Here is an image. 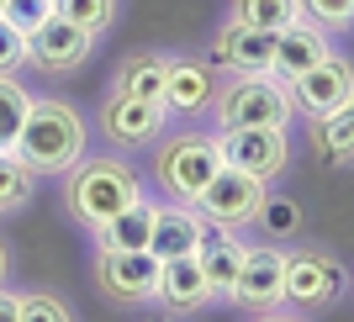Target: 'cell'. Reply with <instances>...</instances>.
I'll list each match as a JSON object with an SVG mask.
<instances>
[{
  "label": "cell",
  "mask_w": 354,
  "mask_h": 322,
  "mask_svg": "<svg viewBox=\"0 0 354 322\" xmlns=\"http://www.w3.org/2000/svg\"><path fill=\"white\" fill-rule=\"evenodd\" d=\"M11 153L32 175H64L74 159H85V122L64 101H32Z\"/></svg>",
  "instance_id": "1"
},
{
  "label": "cell",
  "mask_w": 354,
  "mask_h": 322,
  "mask_svg": "<svg viewBox=\"0 0 354 322\" xmlns=\"http://www.w3.org/2000/svg\"><path fill=\"white\" fill-rule=\"evenodd\" d=\"M64 175H69L64 180V201H69V211L85 227H106L122 206H133L143 196L138 169L122 159H74Z\"/></svg>",
  "instance_id": "2"
},
{
  "label": "cell",
  "mask_w": 354,
  "mask_h": 322,
  "mask_svg": "<svg viewBox=\"0 0 354 322\" xmlns=\"http://www.w3.org/2000/svg\"><path fill=\"white\" fill-rule=\"evenodd\" d=\"M212 106H217L222 132L286 127V122H291V90H286L275 74H233L222 90H212Z\"/></svg>",
  "instance_id": "3"
},
{
  "label": "cell",
  "mask_w": 354,
  "mask_h": 322,
  "mask_svg": "<svg viewBox=\"0 0 354 322\" xmlns=\"http://www.w3.org/2000/svg\"><path fill=\"white\" fill-rule=\"evenodd\" d=\"M217 169H222V153H217V138H207V132H180L159 153V180L175 196V206H196V196L207 191V180Z\"/></svg>",
  "instance_id": "4"
},
{
  "label": "cell",
  "mask_w": 354,
  "mask_h": 322,
  "mask_svg": "<svg viewBox=\"0 0 354 322\" xmlns=\"http://www.w3.org/2000/svg\"><path fill=\"white\" fill-rule=\"evenodd\" d=\"M286 90H291V111L317 122V117H333V111L354 106V69H349V59L328 53L323 64H312L307 74H296Z\"/></svg>",
  "instance_id": "5"
},
{
  "label": "cell",
  "mask_w": 354,
  "mask_h": 322,
  "mask_svg": "<svg viewBox=\"0 0 354 322\" xmlns=\"http://www.w3.org/2000/svg\"><path fill=\"white\" fill-rule=\"evenodd\" d=\"M217 153L227 169H243L254 180H275L291 164V138H286V127H243V132H222Z\"/></svg>",
  "instance_id": "6"
},
{
  "label": "cell",
  "mask_w": 354,
  "mask_h": 322,
  "mask_svg": "<svg viewBox=\"0 0 354 322\" xmlns=\"http://www.w3.org/2000/svg\"><path fill=\"white\" fill-rule=\"evenodd\" d=\"M265 191H270V180H254V175H243V169H227V164H222L217 175L207 180V191L196 196V211H201L207 222L238 227V222H254Z\"/></svg>",
  "instance_id": "7"
},
{
  "label": "cell",
  "mask_w": 354,
  "mask_h": 322,
  "mask_svg": "<svg viewBox=\"0 0 354 322\" xmlns=\"http://www.w3.org/2000/svg\"><path fill=\"white\" fill-rule=\"evenodd\" d=\"M90 48H95V37H90L85 27L64 21V16H53V11L27 32V64H32V69H43V74L80 69V64L90 59Z\"/></svg>",
  "instance_id": "8"
},
{
  "label": "cell",
  "mask_w": 354,
  "mask_h": 322,
  "mask_svg": "<svg viewBox=\"0 0 354 322\" xmlns=\"http://www.w3.org/2000/svg\"><path fill=\"white\" fill-rule=\"evenodd\" d=\"M153 280H159V259H153L148 249H138V254L101 249L95 254V285H101L106 301H122V307L153 301Z\"/></svg>",
  "instance_id": "9"
},
{
  "label": "cell",
  "mask_w": 354,
  "mask_h": 322,
  "mask_svg": "<svg viewBox=\"0 0 354 322\" xmlns=\"http://www.w3.org/2000/svg\"><path fill=\"white\" fill-rule=\"evenodd\" d=\"M344 291V264L323 249L307 254H286V301H301V307H323Z\"/></svg>",
  "instance_id": "10"
},
{
  "label": "cell",
  "mask_w": 354,
  "mask_h": 322,
  "mask_svg": "<svg viewBox=\"0 0 354 322\" xmlns=\"http://www.w3.org/2000/svg\"><path fill=\"white\" fill-rule=\"evenodd\" d=\"M233 301L254 312H270L286 301V254L281 249H243V264H238L233 280Z\"/></svg>",
  "instance_id": "11"
},
{
  "label": "cell",
  "mask_w": 354,
  "mask_h": 322,
  "mask_svg": "<svg viewBox=\"0 0 354 322\" xmlns=\"http://www.w3.org/2000/svg\"><path fill=\"white\" fill-rule=\"evenodd\" d=\"M164 111L159 101H138V95H106V106H101V132L111 138L117 148H143V143H153L159 138V127H164Z\"/></svg>",
  "instance_id": "12"
},
{
  "label": "cell",
  "mask_w": 354,
  "mask_h": 322,
  "mask_svg": "<svg viewBox=\"0 0 354 322\" xmlns=\"http://www.w3.org/2000/svg\"><path fill=\"white\" fill-rule=\"evenodd\" d=\"M328 53H333V43H328V32L317 27V21H291L286 32H275V59H270V74H275L281 85H291L296 74H307L312 64H323Z\"/></svg>",
  "instance_id": "13"
},
{
  "label": "cell",
  "mask_w": 354,
  "mask_h": 322,
  "mask_svg": "<svg viewBox=\"0 0 354 322\" xmlns=\"http://www.w3.org/2000/svg\"><path fill=\"white\" fill-rule=\"evenodd\" d=\"M275 59V32H254L243 21H227L217 32V64L233 74H270Z\"/></svg>",
  "instance_id": "14"
},
{
  "label": "cell",
  "mask_w": 354,
  "mask_h": 322,
  "mask_svg": "<svg viewBox=\"0 0 354 322\" xmlns=\"http://www.w3.org/2000/svg\"><path fill=\"white\" fill-rule=\"evenodd\" d=\"M153 301H164L169 312H196V307H207L212 291H207V275H201L196 254H185V259H159Z\"/></svg>",
  "instance_id": "15"
},
{
  "label": "cell",
  "mask_w": 354,
  "mask_h": 322,
  "mask_svg": "<svg viewBox=\"0 0 354 322\" xmlns=\"http://www.w3.org/2000/svg\"><path fill=\"white\" fill-rule=\"evenodd\" d=\"M201 243V211L196 206H159L153 211V233H148V254L153 259H185Z\"/></svg>",
  "instance_id": "16"
},
{
  "label": "cell",
  "mask_w": 354,
  "mask_h": 322,
  "mask_svg": "<svg viewBox=\"0 0 354 322\" xmlns=\"http://www.w3.org/2000/svg\"><path fill=\"white\" fill-rule=\"evenodd\" d=\"M164 111H185V117H196V111H207L212 106V69L196 59H169V69H164Z\"/></svg>",
  "instance_id": "17"
},
{
  "label": "cell",
  "mask_w": 354,
  "mask_h": 322,
  "mask_svg": "<svg viewBox=\"0 0 354 322\" xmlns=\"http://www.w3.org/2000/svg\"><path fill=\"white\" fill-rule=\"evenodd\" d=\"M153 211H159V206L143 201V196H138L133 206H122V211L106 222V227H95L101 249H111V254H138V249H148V233H153Z\"/></svg>",
  "instance_id": "18"
},
{
  "label": "cell",
  "mask_w": 354,
  "mask_h": 322,
  "mask_svg": "<svg viewBox=\"0 0 354 322\" xmlns=\"http://www.w3.org/2000/svg\"><path fill=\"white\" fill-rule=\"evenodd\" d=\"M196 264H201V275H207V291L212 296H233V280H238V264H243V243L233 233L212 238L196 249Z\"/></svg>",
  "instance_id": "19"
},
{
  "label": "cell",
  "mask_w": 354,
  "mask_h": 322,
  "mask_svg": "<svg viewBox=\"0 0 354 322\" xmlns=\"http://www.w3.org/2000/svg\"><path fill=\"white\" fill-rule=\"evenodd\" d=\"M164 69H169V59H159V53H133L117 74V90L122 95H138V101H159L164 95Z\"/></svg>",
  "instance_id": "20"
},
{
  "label": "cell",
  "mask_w": 354,
  "mask_h": 322,
  "mask_svg": "<svg viewBox=\"0 0 354 322\" xmlns=\"http://www.w3.org/2000/svg\"><path fill=\"white\" fill-rule=\"evenodd\" d=\"M233 11L254 32H286L291 21H301V0H233Z\"/></svg>",
  "instance_id": "21"
},
{
  "label": "cell",
  "mask_w": 354,
  "mask_h": 322,
  "mask_svg": "<svg viewBox=\"0 0 354 322\" xmlns=\"http://www.w3.org/2000/svg\"><path fill=\"white\" fill-rule=\"evenodd\" d=\"M32 191H37V175H32V169L16 159V153H0V217L27 211Z\"/></svg>",
  "instance_id": "22"
},
{
  "label": "cell",
  "mask_w": 354,
  "mask_h": 322,
  "mask_svg": "<svg viewBox=\"0 0 354 322\" xmlns=\"http://www.w3.org/2000/svg\"><path fill=\"white\" fill-rule=\"evenodd\" d=\"M27 85L16 79V74H0V153H11L16 148V132H21V122H27Z\"/></svg>",
  "instance_id": "23"
},
{
  "label": "cell",
  "mask_w": 354,
  "mask_h": 322,
  "mask_svg": "<svg viewBox=\"0 0 354 322\" xmlns=\"http://www.w3.org/2000/svg\"><path fill=\"white\" fill-rule=\"evenodd\" d=\"M349 148H354V106L333 111V117H317V153L333 159L344 169L349 164Z\"/></svg>",
  "instance_id": "24"
},
{
  "label": "cell",
  "mask_w": 354,
  "mask_h": 322,
  "mask_svg": "<svg viewBox=\"0 0 354 322\" xmlns=\"http://www.w3.org/2000/svg\"><path fill=\"white\" fill-rule=\"evenodd\" d=\"M53 16L74 21V27H85L90 37H101V32L117 21V0H53Z\"/></svg>",
  "instance_id": "25"
},
{
  "label": "cell",
  "mask_w": 354,
  "mask_h": 322,
  "mask_svg": "<svg viewBox=\"0 0 354 322\" xmlns=\"http://www.w3.org/2000/svg\"><path fill=\"white\" fill-rule=\"evenodd\" d=\"M254 222H259L265 233L286 238V233H296V227H301V206H296V201H275V196L265 191V201H259V211H254Z\"/></svg>",
  "instance_id": "26"
},
{
  "label": "cell",
  "mask_w": 354,
  "mask_h": 322,
  "mask_svg": "<svg viewBox=\"0 0 354 322\" xmlns=\"http://www.w3.org/2000/svg\"><path fill=\"white\" fill-rule=\"evenodd\" d=\"M16 322H74V317H69V307H64L59 296L27 291V296H16Z\"/></svg>",
  "instance_id": "27"
},
{
  "label": "cell",
  "mask_w": 354,
  "mask_h": 322,
  "mask_svg": "<svg viewBox=\"0 0 354 322\" xmlns=\"http://www.w3.org/2000/svg\"><path fill=\"white\" fill-rule=\"evenodd\" d=\"M16 69H27V32L0 16V74H16Z\"/></svg>",
  "instance_id": "28"
},
{
  "label": "cell",
  "mask_w": 354,
  "mask_h": 322,
  "mask_svg": "<svg viewBox=\"0 0 354 322\" xmlns=\"http://www.w3.org/2000/svg\"><path fill=\"white\" fill-rule=\"evenodd\" d=\"M301 16H312L317 27H349L354 21V0H301Z\"/></svg>",
  "instance_id": "29"
},
{
  "label": "cell",
  "mask_w": 354,
  "mask_h": 322,
  "mask_svg": "<svg viewBox=\"0 0 354 322\" xmlns=\"http://www.w3.org/2000/svg\"><path fill=\"white\" fill-rule=\"evenodd\" d=\"M53 11V0H6V21H11V27H21V32H32L37 27V21H43V16Z\"/></svg>",
  "instance_id": "30"
},
{
  "label": "cell",
  "mask_w": 354,
  "mask_h": 322,
  "mask_svg": "<svg viewBox=\"0 0 354 322\" xmlns=\"http://www.w3.org/2000/svg\"><path fill=\"white\" fill-rule=\"evenodd\" d=\"M0 322H16V296L0 291Z\"/></svg>",
  "instance_id": "31"
},
{
  "label": "cell",
  "mask_w": 354,
  "mask_h": 322,
  "mask_svg": "<svg viewBox=\"0 0 354 322\" xmlns=\"http://www.w3.org/2000/svg\"><path fill=\"white\" fill-rule=\"evenodd\" d=\"M259 322H301V317H281V312H270V317H259Z\"/></svg>",
  "instance_id": "32"
},
{
  "label": "cell",
  "mask_w": 354,
  "mask_h": 322,
  "mask_svg": "<svg viewBox=\"0 0 354 322\" xmlns=\"http://www.w3.org/2000/svg\"><path fill=\"white\" fill-rule=\"evenodd\" d=\"M6 269H11V264H6V243H0V280H6Z\"/></svg>",
  "instance_id": "33"
},
{
  "label": "cell",
  "mask_w": 354,
  "mask_h": 322,
  "mask_svg": "<svg viewBox=\"0 0 354 322\" xmlns=\"http://www.w3.org/2000/svg\"><path fill=\"white\" fill-rule=\"evenodd\" d=\"M0 11H6V0H0Z\"/></svg>",
  "instance_id": "34"
}]
</instances>
